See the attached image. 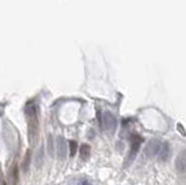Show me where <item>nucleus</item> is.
Segmentation results:
<instances>
[{"instance_id":"f257e3e1","label":"nucleus","mask_w":186,"mask_h":185,"mask_svg":"<svg viewBox=\"0 0 186 185\" xmlns=\"http://www.w3.org/2000/svg\"><path fill=\"white\" fill-rule=\"evenodd\" d=\"M26 117H27V126H28V139L29 143L34 144L36 141L38 134V120H37V111L36 106L34 104H29L26 107Z\"/></svg>"},{"instance_id":"f03ea898","label":"nucleus","mask_w":186,"mask_h":185,"mask_svg":"<svg viewBox=\"0 0 186 185\" xmlns=\"http://www.w3.org/2000/svg\"><path fill=\"white\" fill-rule=\"evenodd\" d=\"M100 123L107 132H110V133H114V130L116 129V126H118L116 118L110 112H105L104 113V117H102V120L100 121Z\"/></svg>"},{"instance_id":"7ed1b4c3","label":"nucleus","mask_w":186,"mask_h":185,"mask_svg":"<svg viewBox=\"0 0 186 185\" xmlns=\"http://www.w3.org/2000/svg\"><path fill=\"white\" fill-rule=\"evenodd\" d=\"M141 142H142V139L140 138L138 135H133L132 136V146H130V152H129V162H132L135 158L136 154L138 152V148L141 146Z\"/></svg>"},{"instance_id":"20e7f679","label":"nucleus","mask_w":186,"mask_h":185,"mask_svg":"<svg viewBox=\"0 0 186 185\" xmlns=\"http://www.w3.org/2000/svg\"><path fill=\"white\" fill-rule=\"evenodd\" d=\"M67 155V144L65 139L59 136L57 138V156L59 160H64Z\"/></svg>"},{"instance_id":"39448f33","label":"nucleus","mask_w":186,"mask_h":185,"mask_svg":"<svg viewBox=\"0 0 186 185\" xmlns=\"http://www.w3.org/2000/svg\"><path fill=\"white\" fill-rule=\"evenodd\" d=\"M176 169L178 172H185L186 171V150L181 152L176 160Z\"/></svg>"},{"instance_id":"423d86ee","label":"nucleus","mask_w":186,"mask_h":185,"mask_svg":"<svg viewBox=\"0 0 186 185\" xmlns=\"http://www.w3.org/2000/svg\"><path fill=\"white\" fill-rule=\"evenodd\" d=\"M157 155L161 161H167V158H169V156H170V146H169V143L164 142L161 144Z\"/></svg>"},{"instance_id":"0eeeda50","label":"nucleus","mask_w":186,"mask_h":185,"mask_svg":"<svg viewBox=\"0 0 186 185\" xmlns=\"http://www.w3.org/2000/svg\"><path fill=\"white\" fill-rule=\"evenodd\" d=\"M159 147H161V143L156 141V140H154L148 144V147L145 149V154L148 155V156H154V155H156L159 150Z\"/></svg>"},{"instance_id":"6e6552de","label":"nucleus","mask_w":186,"mask_h":185,"mask_svg":"<svg viewBox=\"0 0 186 185\" xmlns=\"http://www.w3.org/2000/svg\"><path fill=\"white\" fill-rule=\"evenodd\" d=\"M35 165L37 169H41L43 165V149L42 147L38 148L37 152H36V155H35Z\"/></svg>"},{"instance_id":"1a4fd4ad","label":"nucleus","mask_w":186,"mask_h":185,"mask_svg":"<svg viewBox=\"0 0 186 185\" xmlns=\"http://www.w3.org/2000/svg\"><path fill=\"white\" fill-rule=\"evenodd\" d=\"M91 154V148L89 144H81L80 147V158L83 161H86Z\"/></svg>"},{"instance_id":"9d476101","label":"nucleus","mask_w":186,"mask_h":185,"mask_svg":"<svg viewBox=\"0 0 186 185\" xmlns=\"http://www.w3.org/2000/svg\"><path fill=\"white\" fill-rule=\"evenodd\" d=\"M29 162H30V152H27L26 156H24V164H22L24 172L29 170Z\"/></svg>"},{"instance_id":"9b49d317","label":"nucleus","mask_w":186,"mask_h":185,"mask_svg":"<svg viewBox=\"0 0 186 185\" xmlns=\"http://www.w3.org/2000/svg\"><path fill=\"white\" fill-rule=\"evenodd\" d=\"M48 152L50 156H54V139L53 135L48 136Z\"/></svg>"},{"instance_id":"f8f14e48","label":"nucleus","mask_w":186,"mask_h":185,"mask_svg":"<svg viewBox=\"0 0 186 185\" xmlns=\"http://www.w3.org/2000/svg\"><path fill=\"white\" fill-rule=\"evenodd\" d=\"M70 150H71V156H75L77 150V142L76 141H71L70 142Z\"/></svg>"},{"instance_id":"ddd939ff","label":"nucleus","mask_w":186,"mask_h":185,"mask_svg":"<svg viewBox=\"0 0 186 185\" xmlns=\"http://www.w3.org/2000/svg\"><path fill=\"white\" fill-rule=\"evenodd\" d=\"M76 185H92V183L89 182L87 179H85V178H83V179L78 180V182L76 183Z\"/></svg>"},{"instance_id":"4468645a","label":"nucleus","mask_w":186,"mask_h":185,"mask_svg":"<svg viewBox=\"0 0 186 185\" xmlns=\"http://www.w3.org/2000/svg\"><path fill=\"white\" fill-rule=\"evenodd\" d=\"M16 180H18V168L15 166L14 170H13V183H16Z\"/></svg>"}]
</instances>
